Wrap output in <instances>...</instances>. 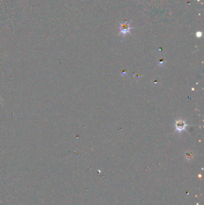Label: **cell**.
Returning a JSON list of instances; mask_svg holds the SVG:
<instances>
[{
  "label": "cell",
  "mask_w": 204,
  "mask_h": 205,
  "mask_svg": "<svg viewBox=\"0 0 204 205\" xmlns=\"http://www.w3.org/2000/svg\"><path fill=\"white\" fill-rule=\"evenodd\" d=\"M131 23V21L130 22L125 21L123 24H121L120 25L119 29L120 31V33L122 34L123 36H125V34L130 32V31L132 29Z\"/></svg>",
  "instance_id": "cell-1"
},
{
  "label": "cell",
  "mask_w": 204,
  "mask_h": 205,
  "mask_svg": "<svg viewBox=\"0 0 204 205\" xmlns=\"http://www.w3.org/2000/svg\"><path fill=\"white\" fill-rule=\"evenodd\" d=\"M176 128H177V130H179V131H181L183 130H184L185 128V127L186 126L185 122L184 121H177L176 122Z\"/></svg>",
  "instance_id": "cell-2"
},
{
  "label": "cell",
  "mask_w": 204,
  "mask_h": 205,
  "mask_svg": "<svg viewBox=\"0 0 204 205\" xmlns=\"http://www.w3.org/2000/svg\"><path fill=\"white\" fill-rule=\"evenodd\" d=\"M197 37H201V32H198L197 33Z\"/></svg>",
  "instance_id": "cell-3"
}]
</instances>
